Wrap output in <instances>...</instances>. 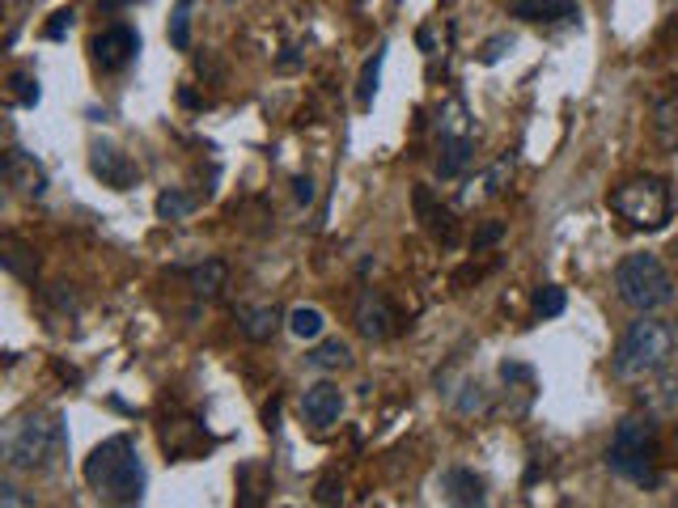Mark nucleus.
Segmentation results:
<instances>
[{
	"label": "nucleus",
	"instance_id": "27",
	"mask_svg": "<svg viewBox=\"0 0 678 508\" xmlns=\"http://www.w3.org/2000/svg\"><path fill=\"white\" fill-rule=\"evenodd\" d=\"M9 98H13L18 107H39V98H43L39 77H34V73H13V77H9Z\"/></svg>",
	"mask_w": 678,
	"mask_h": 508
},
{
	"label": "nucleus",
	"instance_id": "39",
	"mask_svg": "<svg viewBox=\"0 0 678 508\" xmlns=\"http://www.w3.org/2000/svg\"><path fill=\"white\" fill-rule=\"evenodd\" d=\"M675 505H678V496H675Z\"/></svg>",
	"mask_w": 678,
	"mask_h": 508
},
{
	"label": "nucleus",
	"instance_id": "40",
	"mask_svg": "<svg viewBox=\"0 0 678 508\" xmlns=\"http://www.w3.org/2000/svg\"><path fill=\"white\" fill-rule=\"evenodd\" d=\"M675 339H678V331H675Z\"/></svg>",
	"mask_w": 678,
	"mask_h": 508
},
{
	"label": "nucleus",
	"instance_id": "26",
	"mask_svg": "<svg viewBox=\"0 0 678 508\" xmlns=\"http://www.w3.org/2000/svg\"><path fill=\"white\" fill-rule=\"evenodd\" d=\"M191 9H195V0H179L170 13V43L179 52H191Z\"/></svg>",
	"mask_w": 678,
	"mask_h": 508
},
{
	"label": "nucleus",
	"instance_id": "31",
	"mask_svg": "<svg viewBox=\"0 0 678 508\" xmlns=\"http://www.w3.org/2000/svg\"><path fill=\"white\" fill-rule=\"evenodd\" d=\"M505 238V225L501 220H488L480 234H475V250H484V246H492V241H501Z\"/></svg>",
	"mask_w": 678,
	"mask_h": 508
},
{
	"label": "nucleus",
	"instance_id": "25",
	"mask_svg": "<svg viewBox=\"0 0 678 508\" xmlns=\"http://www.w3.org/2000/svg\"><path fill=\"white\" fill-rule=\"evenodd\" d=\"M191 213H195V195H187V191L170 187L158 195V216L162 220H187Z\"/></svg>",
	"mask_w": 678,
	"mask_h": 508
},
{
	"label": "nucleus",
	"instance_id": "18",
	"mask_svg": "<svg viewBox=\"0 0 678 508\" xmlns=\"http://www.w3.org/2000/svg\"><path fill=\"white\" fill-rule=\"evenodd\" d=\"M187 280H191V293L204 296V301H213V296H220V289H225V280H229V268H225L220 259H208V263L191 268Z\"/></svg>",
	"mask_w": 678,
	"mask_h": 508
},
{
	"label": "nucleus",
	"instance_id": "16",
	"mask_svg": "<svg viewBox=\"0 0 678 508\" xmlns=\"http://www.w3.org/2000/svg\"><path fill=\"white\" fill-rule=\"evenodd\" d=\"M416 213H420L424 229H429L433 238H441V241L459 238V234H454V213H450V208H441L429 187H416Z\"/></svg>",
	"mask_w": 678,
	"mask_h": 508
},
{
	"label": "nucleus",
	"instance_id": "4",
	"mask_svg": "<svg viewBox=\"0 0 678 508\" xmlns=\"http://www.w3.org/2000/svg\"><path fill=\"white\" fill-rule=\"evenodd\" d=\"M670 356H675V331L661 318L641 314L624 331V339L615 348V360H611V374L620 377V381H649V377L666 374Z\"/></svg>",
	"mask_w": 678,
	"mask_h": 508
},
{
	"label": "nucleus",
	"instance_id": "14",
	"mask_svg": "<svg viewBox=\"0 0 678 508\" xmlns=\"http://www.w3.org/2000/svg\"><path fill=\"white\" fill-rule=\"evenodd\" d=\"M0 263L9 275H18V280H26L34 284V275H39V255H34V246L26 238H18V234H4L0 238Z\"/></svg>",
	"mask_w": 678,
	"mask_h": 508
},
{
	"label": "nucleus",
	"instance_id": "3",
	"mask_svg": "<svg viewBox=\"0 0 678 508\" xmlns=\"http://www.w3.org/2000/svg\"><path fill=\"white\" fill-rule=\"evenodd\" d=\"M657 457H661V436H657L653 415H627V420H620V429H615L611 445H606V466L620 479L653 491L661 483Z\"/></svg>",
	"mask_w": 678,
	"mask_h": 508
},
{
	"label": "nucleus",
	"instance_id": "10",
	"mask_svg": "<svg viewBox=\"0 0 678 508\" xmlns=\"http://www.w3.org/2000/svg\"><path fill=\"white\" fill-rule=\"evenodd\" d=\"M4 183L18 195H26V199H43L47 195V170L22 149H9L4 153Z\"/></svg>",
	"mask_w": 678,
	"mask_h": 508
},
{
	"label": "nucleus",
	"instance_id": "21",
	"mask_svg": "<svg viewBox=\"0 0 678 508\" xmlns=\"http://www.w3.org/2000/svg\"><path fill=\"white\" fill-rule=\"evenodd\" d=\"M381 64H386V47L365 60V68H360V80H356V107L369 110L374 107V98H378V80H381Z\"/></svg>",
	"mask_w": 678,
	"mask_h": 508
},
{
	"label": "nucleus",
	"instance_id": "35",
	"mask_svg": "<svg viewBox=\"0 0 678 508\" xmlns=\"http://www.w3.org/2000/svg\"><path fill=\"white\" fill-rule=\"evenodd\" d=\"M501 377H505V381H535V374H530L526 365H501Z\"/></svg>",
	"mask_w": 678,
	"mask_h": 508
},
{
	"label": "nucleus",
	"instance_id": "9",
	"mask_svg": "<svg viewBox=\"0 0 678 508\" xmlns=\"http://www.w3.org/2000/svg\"><path fill=\"white\" fill-rule=\"evenodd\" d=\"M340 415H344V394H340V386H331V381L305 386V394H301V420H305L310 429H331Z\"/></svg>",
	"mask_w": 678,
	"mask_h": 508
},
{
	"label": "nucleus",
	"instance_id": "37",
	"mask_svg": "<svg viewBox=\"0 0 678 508\" xmlns=\"http://www.w3.org/2000/svg\"><path fill=\"white\" fill-rule=\"evenodd\" d=\"M128 4H140V0H98L103 13H119V9H128Z\"/></svg>",
	"mask_w": 678,
	"mask_h": 508
},
{
	"label": "nucleus",
	"instance_id": "32",
	"mask_svg": "<svg viewBox=\"0 0 678 508\" xmlns=\"http://www.w3.org/2000/svg\"><path fill=\"white\" fill-rule=\"evenodd\" d=\"M340 496H344V491H340V483H335V475H326V479L319 483V491H314V500H319V505H335Z\"/></svg>",
	"mask_w": 678,
	"mask_h": 508
},
{
	"label": "nucleus",
	"instance_id": "20",
	"mask_svg": "<svg viewBox=\"0 0 678 508\" xmlns=\"http://www.w3.org/2000/svg\"><path fill=\"white\" fill-rule=\"evenodd\" d=\"M445 136H475V123H471V110L462 98H450L441 115H437V140H445Z\"/></svg>",
	"mask_w": 678,
	"mask_h": 508
},
{
	"label": "nucleus",
	"instance_id": "33",
	"mask_svg": "<svg viewBox=\"0 0 678 508\" xmlns=\"http://www.w3.org/2000/svg\"><path fill=\"white\" fill-rule=\"evenodd\" d=\"M509 165H514V158H501L496 165H492V174H488V195H496L501 191V183H505V174H509Z\"/></svg>",
	"mask_w": 678,
	"mask_h": 508
},
{
	"label": "nucleus",
	"instance_id": "38",
	"mask_svg": "<svg viewBox=\"0 0 678 508\" xmlns=\"http://www.w3.org/2000/svg\"><path fill=\"white\" fill-rule=\"evenodd\" d=\"M356 4H365V0H356Z\"/></svg>",
	"mask_w": 678,
	"mask_h": 508
},
{
	"label": "nucleus",
	"instance_id": "6",
	"mask_svg": "<svg viewBox=\"0 0 678 508\" xmlns=\"http://www.w3.org/2000/svg\"><path fill=\"white\" fill-rule=\"evenodd\" d=\"M611 213L627 220L632 229H661L670 213H675V195H670V183L657 179V174H645V179H632L624 187L611 191Z\"/></svg>",
	"mask_w": 678,
	"mask_h": 508
},
{
	"label": "nucleus",
	"instance_id": "34",
	"mask_svg": "<svg viewBox=\"0 0 678 508\" xmlns=\"http://www.w3.org/2000/svg\"><path fill=\"white\" fill-rule=\"evenodd\" d=\"M0 505H34V496H22L13 483L4 479V483H0Z\"/></svg>",
	"mask_w": 678,
	"mask_h": 508
},
{
	"label": "nucleus",
	"instance_id": "30",
	"mask_svg": "<svg viewBox=\"0 0 678 508\" xmlns=\"http://www.w3.org/2000/svg\"><path fill=\"white\" fill-rule=\"evenodd\" d=\"M509 47H514V39H509V34H496V39H488V43H484L480 60H484V64H496V60L509 52Z\"/></svg>",
	"mask_w": 678,
	"mask_h": 508
},
{
	"label": "nucleus",
	"instance_id": "24",
	"mask_svg": "<svg viewBox=\"0 0 678 508\" xmlns=\"http://www.w3.org/2000/svg\"><path fill=\"white\" fill-rule=\"evenodd\" d=\"M259 462H246L243 471H238V505L246 508H255V505H263V491H271V479L268 483H255L259 479Z\"/></svg>",
	"mask_w": 678,
	"mask_h": 508
},
{
	"label": "nucleus",
	"instance_id": "28",
	"mask_svg": "<svg viewBox=\"0 0 678 508\" xmlns=\"http://www.w3.org/2000/svg\"><path fill=\"white\" fill-rule=\"evenodd\" d=\"M564 305H569V293H564L560 284H542L539 293H535V314H539V318H560Z\"/></svg>",
	"mask_w": 678,
	"mask_h": 508
},
{
	"label": "nucleus",
	"instance_id": "15",
	"mask_svg": "<svg viewBox=\"0 0 678 508\" xmlns=\"http://www.w3.org/2000/svg\"><path fill=\"white\" fill-rule=\"evenodd\" d=\"M437 149H441L437 174L441 179H459L462 170L471 165V158H475V136H445V140H437Z\"/></svg>",
	"mask_w": 678,
	"mask_h": 508
},
{
	"label": "nucleus",
	"instance_id": "23",
	"mask_svg": "<svg viewBox=\"0 0 678 508\" xmlns=\"http://www.w3.org/2000/svg\"><path fill=\"white\" fill-rule=\"evenodd\" d=\"M289 331H293L298 339H319L326 331V314L319 305H298V310L289 314Z\"/></svg>",
	"mask_w": 678,
	"mask_h": 508
},
{
	"label": "nucleus",
	"instance_id": "2",
	"mask_svg": "<svg viewBox=\"0 0 678 508\" xmlns=\"http://www.w3.org/2000/svg\"><path fill=\"white\" fill-rule=\"evenodd\" d=\"M85 483L115 505H140L144 500V466H140L132 436H110L85 457Z\"/></svg>",
	"mask_w": 678,
	"mask_h": 508
},
{
	"label": "nucleus",
	"instance_id": "7",
	"mask_svg": "<svg viewBox=\"0 0 678 508\" xmlns=\"http://www.w3.org/2000/svg\"><path fill=\"white\" fill-rule=\"evenodd\" d=\"M89 52H94V64L103 68V73H119V68H128L140 52V34L132 26H107L103 34H94V43H89Z\"/></svg>",
	"mask_w": 678,
	"mask_h": 508
},
{
	"label": "nucleus",
	"instance_id": "8",
	"mask_svg": "<svg viewBox=\"0 0 678 508\" xmlns=\"http://www.w3.org/2000/svg\"><path fill=\"white\" fill-rule=\"evenodd\" d=\"M89 170L107 183V187H115V191H132L136 187V179H140V170H136V161L128 158V153H119L115 144H94L89 149Z\"/></svg>",
	"mask_w": 678,
	"mask_h": 508
},
{
	"label": "nucleus",
	"instance_id": "1",
	"mask_svg": "<svg viewBox=\"0 0 678 508\" xmlns=\"http://www.w3.org/2000/svg\"><path fill=\"white\" fill-rule=\"evenodd\" d=\"M68 450V436H64V420L60 411H22L13 415L4 432H0V454L9 462V471H22V475H34V471H52L55 462Z\"/></svg>",
	"mask_w": 678,
	"mask_h": 508
},
{
	"label": "nucleus",
	"instance_id": "19",
	"mask_svg": "<svg viewBox=\"0 0 678 508\" xmlns=\"http://www.w3.org/2000/svg\"><path fill=\"white\" fill-rule=\"evenodd\" d=\"M305 365L319 369V374H335V369H348L353 365V348L344 339H326L314 352H305Z\"/></svg>",
	"mask_w": 678,
	"mask_h": 508
},
{
	"label": "nucleus",
	"instance_id": "36",
	"mask_svg": "<svg viewBox=\"0 0 678 508\" xmlns=\"http://www.w3.org/2000/svg\"><path fill=\"white\" fill-rule=\"evenodd\" d=\"M293 195H298V204H310L314 199V179H293Z\"/></svg>",
	"mask_w": 678,
	"mask_h": 508
},
{
	"label": "nucleus",
	"instance_id": "11",
	"mask_svg": "<svg viewBox=\"0 0 678 508\" xmlns=\"http://www.w3.org/2000/svg\"><path fill=\"white\" fill-rule=\"evenodd\" d=\"M509 13L521 18V22L551 26V22H577L581 18V4L577 0H509Z\"/></svg>",
	"mask_w": 678,
	"mask_h": 508
},
{
	"label": "nucleus",
	"instance_id": "13",
	"mask_svg": "<svg viewBox=\"0 0 678 508\" xmlns=\"http://www.w3.org/2000/svg\"><path fill=\"white\" fill-rule=\"evenodd\" d=\"M356 331H360L365 339H386V335L395 331V310H390V301L381 293L360 296V305H356Z\"/></svg>",
	"mask_w": 678,
	"mask_h": 508
},
{
	"label": "nucleus",
	"instance_id": "5",
	"mask_svg": "<svg viewBox=\"0 0 678 508\" xmlns=\"http://www.w3.org/2000/svg\"><path fill=\"white\" fill-rule=\"evenodd\" d=\"M615 293L636 314H653V310L675 301V280H670V271L657 255L641 250V255H627L624 263L615 268Z\"/></svg>",
	"mask_w": 678,
	"mask_h": 508
},
{
	"label": "nucleus",
	"instance_id": "17",
	"mask_svg": "<svg viewBox=\"0 0 678 508\" xmlns=\"http://www.w3.org/2000/svg\"><path fill=\"white\" fill-rule=\"evenodd\" d=\"M238 326H243L246 339L268 344L271 335L280 331V310H276V305H250V310H238Z\"/></svg>",
	"mask_w": 678,
	"mask_h": 508
},
{
	"label": "nucleus",
	"instance_id": "22",
	"mask_svg": "<svg viewBox=\"0 0 678 508\" xmlns=\"http://www.w3.org/2000/svg\"><path fill=\"white\" fill-rule=\"evenodd\" d=\"M653 136H657L661 149H678V98L653 110Z\"/></svg>",
	"mask_w": 678,
	"mask_h": 508
},
{
	"label": "nucleus",
	"instance_id": "29",
	"mask_svg": "<svg viewBox=\"0 0 678 508\" xmlns=\"http://www.w3.org/2000/svg\"><path fill=\"white\" fill-rule=\"evenodd\" d=\"M73 18H77V13H73V9H60V13H52V22H47V26H43V34H47V39H64V34H68V30H73Z\"/></svg>",
	"mask_w": 678,
	"mask_h": 508
},
{
	"label": "nucleus",
	"instance_id": "12",
	"mask_svg": "<svg viewBox=\"0 0 678 508\" xmlns=\"http://www.w3.org/2000/svg\"><path fill=\"white\" fill-rule=\"evenodd\" d=\"M441 496L450 500V505H484L488 500V491H484V479L471 471V466H450V471H441Z\"/></svg>",
	"mask_w": 678,
	"mask_h": 508
}]
</instances>
